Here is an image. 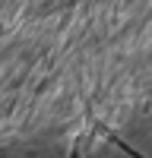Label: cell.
I'll use <instances>...</instances> for the list:
<instances>
[{
    "mask_svg": "<svg viewBox=\"0 0 152 158\" xmlns=\"http://www.w3.org/2000/svg\"><path fill=\"white\" fill-rule=\"evenodd\" d=\"M111 142H117V146H120V149H124V152H127V155H133V158H146V155H139V152H136V149H130V146H127V142H120V139H117V136H111Z\"/></svg>",
    "mask_w": 152,
    "mask_h": 158,
    "instance_id": "obj_1",
    "label": "cell"
}]
</instances>
